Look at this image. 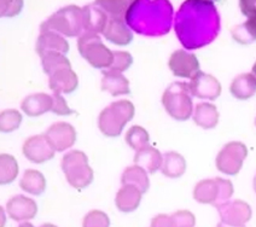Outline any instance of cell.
I'll return each instance as SVG.
<instances>
[{
	"mask_svg": "<svg viewBox=\"0 0 256 227\" xmlns=\"http://www.w3.org/2000/svg\"><path fill=\"white\" fill-rule=\"evenodd\" d=\"M174 30L188 50H196L214 42L220 32V16L213 2L188 0L174 20Z\"/></svg>",
	"mask_w": 256,
	"mask_h": 227,
	"instance_id": "cell-1",
	"label": "cell"
},
{
	"mask_svg": "<svg viewBox=\"0 0 256 227\" xmlns=\"http://www.w3.org/2000/svg\"><path fill=\"white\" fill-rule=\"evenodd\" d=\"M126 23L142 36H164L173 23V6L166 0H136L128 8Z\"/></svg>",
	"mask_w": 256,
	"mask_h": 227,
	"instance_id": "cell-2",
	"label": "cell"
},
{
	"mask_svg": "<svg viewBox=\"0 0 256 227\" xmlns=\"http://www.w3.org/2000/svg\"><path fill=\"white\" fill-rule=\"evenodd\" d=\"M40 30H50L60 36L74 38L84 34L82 8L69 5L51 14L40 26Z\"/></svg>",
	"mask_w": 256,
	"mask_h": 227,
	"instance_id": "cell-3",
	"label": "cell"
},
{
	"mask_svg": "<svg viewBox=\"0 0 256 227\" xmlns=\"http://www.w3.org/2000/svg\"><path fill=\"white\" fill-rule=\"evenodd\" d=\"M134 110V106L130 100H118L104 108L98 118L100 132L110 138L118 136L124 124L133 118Z\"/></svg>",
	"mask_w": 256,
	"mask_h": 227,
	"instance_id": "cell-4",
	"label": "cell"
},
{
	"mask_svg": "<svg viewBox=\"0 0 256 227\" xmlns=\"http://www.w3.org/2000/svg\"><path fill=\"white\" fill-rule=\"evenodd\" d=\"M162 104L166 112L170 114L174 120H188L194 112V103H192L188 84H170L162 96Z\"/></svg>",
	"mask_w": 256,
	"mask_h": 227,
	"instance_id": "cell-5",
	"label": "cell"
},
{
	"mask_svg": "<svg viewBox=\"0 0 256 227\" xmlns=\"http://www.w3.org/2000/svg\"><path fill=\"white\" fill-rule=\"evenodd\" d=\"M62 170L66 182L78 190H82L93 182V170L82 151L72 150L66 154L62 160Z\"/></svg>",
	"mask_w": 256,
	"mask_h": 227,
	"instance_id": "cell-6",
	"label": "cell"
},
{
	"mask_svg": "<svg viewBox=\"0 0 256 227\" xmlns=\"http://www.w3.org/2000/svg\"><path fill=\"white\" fill-rule=\"evenodd\" d=\"M234 185L228 179L214 178L197 182L194 188V198L203 204L219 206L228 202L234 194Z\"/></svg>",
	"mask_w": 256,
	"mask_h": 227,
	"instance_id": "cell-7",
	"label": "cell"
},
{
	"mask_svg": "<svg viewBox=\"0 0 256 227\" xmlns=\"http://www.w3.org/2000/svg\"><path fill=\"white\" fill-rule=\"evenodd\" d=\"M78 48L80 54L93 68H110L114 60V52L102 42L98 34L85 33L78 38Z\"/></svg>",
	"mask_w": 256,
	"mask_h": 227,
	"instance_id": "cell-8",
	"label": "cell"
},
{
	"mask_svg": "<svg viewBox=\"0 0 256 227\" xmlns=\"http://www.w3.org/2000/svg\"><path fill=\"white\" fill-rule=\"evenodd\" d=\"M248 156V149L240 142H228L218 154L215 164L221 173L236 176L242 170L244 160Z\"/></svg>",
	"mask_w": 256,
	"mask_h": 227,
	"instance_id": "cell-9",
	"label": "cell"
},
{
	"mask_svg": "<svg viewBox=\"0 0 256 227\" xmlns=\"http://www.w3.org/2000/svg\"><path fill=\"white\" fill-rule=\"evenodd\" d=\"M240 8L248 20L232 29V36L240 44H250L256 40V0H240Z\"/></svg>",
	"mask_w": 256,
	"mask_h": 227,
	"instance_id": "cell-10",
	"label": "cell"
},
{
	"mask_svg": "<svg viewBox=\"0 0 256 227\" xmlns=\"http://www.w3.org/2000/svg\"><path fill=\"white\" fill-rule=\"evenodd\" d=\"M216 209L219 212L221 222L225 225L234 227L244 226L252 219V208L244 200H228L216 206Z\"/></svg>",
	"mask_w": 256,
	"mask_h": 227,
	"instance_id": "cell-11",
	"label": "cell"
},
{
	"mask_svg": "<svg viewBox=\"0 0 256 227\" xmlns=\"http://www.w3.org/2000/svg\"><path fill=\"white\" fill-rule=\"evenodd\" d=\"M22 150L23 155L34 164H44V162L54 158V152H56L54 148L52 146L45 134L33 136L28 138L23 144Z\"/></svg>",
	"mask_w": 256,
	"mask_h": 227,
	"instance_id": "cell-12",
	"label": "cell"
},
{
	"mask_svg": "<svg viewBox=\"0 0 256 227\" xmlns=\"http://www.w3.org/2000/svg\"><path fill=\"white\" fill-rule=\"evenodd\" d=\"M191 94L200 100H215L221 94V85L216 78L213 75L198 72L191 78L190 84Z\"/></svg>",
	"mask_w": 256,
	"mask_h": 227,
	"instance_id": "cell-13",
	"label": "cell"
},
{
	"mask_svg": "<svg viewBox=\"0 0 256 227\" xmlns=\"http://www.w3.org/2000/svg\"><path fill=\"white\" fill-rule=\"evenodd\" d=\"M170 69L178 78H192L200 70V62L196 54L185 50H176L170 54Z\"/></svg>",
	"mask_w": 256,
	"mask_h": 227,
	"instance_id": "cell-14",
	"label": "cell"
},
{
	"mask_svg": "<svg viewBox=\"0 0 256 227\" xmlns=\"http://www.w3.org/2000/svg\"><path fill=\"white\" fill-rule=\"evenodd\" d=\"M45 136L56 151H64L72 148L76 140V130L70 124L56 122L48 127Z\"/></svg>",
	"mask_w": 256,
	"mask_h": 227,
	"instance_id": "cell-15",
	"label": "cell"
},
{
	"mask_svg": "<svg viewBox=\"0 0 256 227\" xmlns=\"http://www.w3.org/2000/svg\"><path fill=\"white\" fill-rule=\"evenodd\" d=\"M69 52V44L60 34L50 30H40L36 40V54L40 57L48 54H62L66 56Z\"/></svg>",
	"mask_w": 256,
	"mask_h": 227,
	"instance_id": "cell-16",
	"label": "cell"
},
{
	"mask_svg": "<svg viewBox=\"0 0 256 227\" xmlns=\"http://www.w3.org/2000/svg\"><path fill=\"white\" fill-rule=\"evenodd\" d=\"M84 12V34L103 33L109 16L97 2L86 5L82 8Z\"/></svg>",
	"mask_w": 256,
	"mask_h": 227,
	"instance_id": "cell-17",
	"label": "cell"
},
{
	"mask_svg": "<svg viewBox=\"0 0 256 227\" xmlns=\"http://www.w3.org/2000/svg\"><path fill=\"white\" fill-rule=\"evenodd\" d=\"M6 212L8 216L14 221L29 220L36 218L38 213V206L29 197L18 194V196H14L11 200H8Z\"/></svg>",
	"mask_w": 256,
	"mask_h": 227,
	"instance_id": "cell-18",
	"label": "cell"
},
{
	"mask_svg": "<svg viewBox=\"0 0 256 227\" xmlns=\"http://www.w3.org/2000/svg\"><path fill=\"white\" fill-rule=\"evenodd\" d=\"M48 86L57 94L72 93L78 86V78L72 68H63L48 76Z\"/></svg>",
	"mask_w": 256,
	"mask_h": 227,
	"instance_id": "cell-19",
	"label": "cell"
},
{
	"mask_svg": "<svg viewBox=\"0 0 256 227\" xmlns=\"http://www.w3.org/2000/svg\"><path fill=\"white\" fill-rule=\"evenodd\" d=\"M103 36L108 42L116 44V45H128L132 42L133 34L130 29L127 27L126 21L121 18H112L109 17L108 23L103 30Z\"/></svg>",
	"mask_w": 256,
	"mask_h": 227,
	"instance_id": "cell-20",
	"label": "cell"
},
{
	"mask_svg": "<svg viewBox=\"0 0 256 227\" xmlns=\"http://www.w3.org/2000/svg\"><path fill=\"white\" fill-rule=\"evenodd\" d=\"M52 106H54L52 96L46 94V93H36V94L28 96L21 104L24 114L32 116V118H36V116L50 112L52 110Z\"/></svg>",
	"mask_w": 256,
	"mask_h": 227,
	"instance_id": "cell-21",
	"label": "cell"
},
{
	"mask_svg": "<svg viewBox=\"0 0 256 227\" xmlns=\"http://www.w3.org/2000/svg\"><path fill=\"white\" fill-rule=\"evenodd\" d=\"M133 161L136 166H139L148 173L154 174L156 170H161L162 164H164V156L155 148L146 145L142 149L136 151Z\"/></svg>",
	"mask_w": 256,
	"mask_h": 227,
	"instance_id": "cell-22",
	"label": "cell"
},
{
	"mask_svg": "<svg viewBox=\"0 0 256 227\" xmlns=\"http://www.w3.org/2000/svg\"><path fill=\"white\" fill-rule=\"evenodd\" d=\"M230 91L240 100H246L256 93V78L252 72H244L234 78Z\"/></svg>",
	"mask_w": 256,
	"mask_h": 227,
	"instance_id": "cell-23",
	"label": "cell"
},
{
	"mask_svg": "<svg viewBox=\"0 0 256 227\" xmlns=\"http://www.w3.org/2000/svg\"><path fill=\"white\" fill-rule=\"evenodd\" d=\"M142 194V192L134 186L124 185L116 194L115 204L118 210L124 212V213L134 212L140 204Z\"/></svg>",
	"mask_w": 256,
	"mask_h": 227,
	"instance_id": "cell-24",
	"label": "cell"
},
{
	"mask_svg": "<svg viewBox=\"0 0 256 227\" xmlns=\"http://www.w3.org/2000/svg\"><path fill=\"white\" fill-rule=\"evenodd\" d=\"M102 90L112 93L115 97L121 94H128L130 93V81L121 72L104 70L103 78H102Z\"/></svg>",
	"mask_w": 256,
	"mask_h": 227,
	"instance_id": "cell-25",
	"label": "cell"
},
{
	"mask_svg": "<svg viewBox=\"0 0 256 227\" xmlns=\"http://www.w3.org/2000/svg\"><path fill=\"white\" fill-rule=\"evenodd\" d=\"M194 121L203 130H212L219 122V112L212 103H200L194 108Z\"/></svg>",
	"mask_w": 256,
	"mask_h": 227,
	"instance_id": "cell-26",
	"label": "cell"
},
{
	"mask_svg": "<svg viewBox=\"0 0 256 227\" xmlns=\"http://www.w3.org/2000/svg\"><path fill=\"white\" fill-rule=\"evenodd\" d=\"M121 182L122 185L134 186L142 194H145V192L149 190L150 186L146 172L139 167V166H132V167L126 168L121 176Z\"/></svg>",
	"mask_w": 256,
	"mask_h": 227,
	"instance_id": "cell-27",
	"label": "cell"
},
{
	"mask_svg": "<svg viewBox=\"0 0 256 227\" xmlns=\"http://www.w3.org/2000/svg\"><path fill=\"white\" fill-rule=\"evenodd\" d=\"M161 170L164 176L167 178H172V179L180 178L186 170L185 158L180 154L174 152V151L164 154Z\"/></svg>",
	"mask_w": 256,
	"mask_h": 227,
	"instance_id": "cell-28",
	"label": "cell"
},
{
	"mask_svg": "<svg viewBox=\"0 0 256 227\" xmlns=\"http://www.w3.org/2000/svg\"><path fill=\"white\" fill-rule=\"evenodd\" d=\"M20 186L23 191L34 196H40L46 188V179L42 173L36 170H27L20 182Z\"/></svg>",
	"mask_w": 256,
	"mask_h": 227,
	"instance_id": "cell-29",
	"label": "cell"
},
{
	"mask_svg": "<svg viewBox=\"0 0 256 227\" xmlns=\"http://www.w3.org/2000/svg\"><path fill=\"white\" fill-rule=\"evenodd\" d=\"M18 174V164L16 158L8 154H2L0 156V182L8 185L12 182Z\"/></svg>",
	"mask_w": 256,
	"mask_h": 227,
	"instance_id": "cell-30",
	"label": "cell"
},
{
	"mask_svg": "<svg viewBox=\"0 0 256 227\" xmlns=\"http://www.w3.org/2000/svg\"><path fill=\"white\" fill-rule=\"evenodd\" d=\"M42 69L50 76L54 72L63 68H72L69 60L62 54H48L42 58Z\"/></svg>",
	"mask_w": 256,
	"mask_h": 227,
	"instance_id": "cell-31",
	"label": "cell"
},
{
	"mask_svg": "<svg viewBox=\"0 0 256 227\" xmlns=\"http://www.w3.org/2000/svg\"><path fill=\"white\" fill-rule=\"evenodd\" d=\"M124 139L133 150L139 151L149 142V133L140 126H132L127 130Z\"/></svg>",
	"mask_w": 256,
	"mask_h": 227,
	"instance_id": "cell-32",
	"label": "cell"
},
{
	"mask_svg": "<svg viewBox=\"0 0 256 227\" xmlns=\"http://www.w3.org/2000/svg\"><path fill=\"white\" fill-rule=\"evenodd\" d=\"M108 14V16L112 18H121L126 21V14L128 8L132 5V2H106L100 0L96 2Z\"/></svg>",
	"mask_w": 256,
	"mask_h": 227,
	"instance_id": "cell-33",
	"label": "cell"
},
{
	"mask_svg": "<svg viewBox=\"0 0 256 227\" xmlns=\"http://www.w3.org/2000/svg\"><path fill=\"white\" fill-rule=\"evenodd\" d=\"M22 124V115L18 110L8 109L0 114V130L4 133L16 130Z\"/></svg>",
	"mask_w": 256,
	"mask_h": 227,
	"instance_id": "cell-34",
	"label": "cell"
},
{
	"mask_svg": "<svg viewBox=\"0 0 256 227\" xmlns=\"http://www.w3.org/2000/svg\"><path fill=\"white\" fill-rule=\"evenodd\" d=\"M133 63V57L132 54H128L126 51H116L114 52V60L112 64L110 66V68L108 70L115 72H124L127 70Z\"/></svg>",
	"mask_w": 256,
	"mask_h": 227,
	"instance_id": "cell-35",
	"label": "cell"
},
{
	"mask_svg": "<svg viewBox=\"0 0 256 227\" xmlns=\"http://www.w3.org/2000/svg\"><path fill=\"white\" fill-rule=\"evenodd\" d=\"M109 216L102 210H92L84 218L82 227H109Z\"/></svg>",
	"mask_w": 256,
	"mask_h": 227,
	"instance_id": "cell-36",
	"label": "cell"
},
{
	"mask_svg": "<svg viewBox=\"0 0 256 227\" xmlns=\"http://www.w3.org/2000/svg\"><path fill=\"white\" fill-rule=\"evenodd\" d=\"M172 227H194L196 218L188 210H179L170 215Z\"/></svg>",
	"mask_w": 256,
	"mask_h": 227,
	"instance_id": "cell-37",
	"label": "cell"
},
{
	"mask_svg": "<svg viewBox=\"0 0 256 227\" xmlns=\"http://www.w3.org/2000/svg\"><path fill=\"white\" fill-rule=\"evenodd\" d=\"M52 100H54V106H52L51 112L60 116H66L70 115V114H74V110H72L68 106L66 102L62 97V94H57V93H54L52 94Z\"/></svg>",
	"mask_w": 256,
	"mask_h": 227,
	"instance_id": "cell-38",
	"label": "cell"
},
{
	"mask_svg": "<svg viewBox=\"0 0 256 227\" xmlns=\"http://www.w3.org/2000/svg\"><path fill=\"white\" fill-rule=\"evenodd\" d=\"M23 8V2H2V16L14 17L20 14Z\"/></svg>",
	"mask_w": 256,
	"mask_h": 227,
	"instance_id": "cell-39",
	"label": "cell"
},
{
	"mask_svg": "<svg viewBox=\"0 0 256 227\" xmlns=\"http://www.w3.org/2000/svg\"><path fill=\"white\" fill-rule=\"evenodd\" d=\"M151 227H172L170 215L160 214L151 221Z\"/></svg>",
	"mask_w": 256,
	"mask_h": 227,
	"instance_id": "cell-40",
	"label": "cell"
},
{
	"mask_svg": "<svg viewBox=\"0 0 256 227\" xmlns=\"http://www.w3.org/2000/svg\"><path fill=\"white\" fill-rule=\"evenodd\" d=\"M18 227H36V226L32 225L30 222H23V224H21V225H20Z\"/></svg>",
	"mask_w": 256,
	"mask_h": 227,
	"instance_id": "cell-41",
	"label": "cell"
},
{
	"mask_svg": "<svg viewBox=\"0 0 256 227\" xmlns=\"http://www.w3.org/2000/svg\"><path fill=\"white\" fill-rule=\"evenodd\" d=\"M216 227H234V226H228V225H225V224L220 222V224H218ZM240 227H246V226H240Z\"/></svg>",
	"mask_w": 256,
	"mask_h": 227,
	"instance_id": "cell-42",
	"label": "cell"
},
{
	"mask_svg": "<svg viewBox=\"0 0 256 227\" xmlns=\"http://www.w3.org/2000/svg\"><path fill=\"white\" fill-rule=\"evenodd\" d=\"M40 227H57V226L52 225V224H44V225H42Z\"/></svg>",
	"mask_w": 256,
	"mask_h": 227,
	"instance_id": "cell-43",
	"label": "cell"
},
{
	"mask_svg": "<svg viewBox=\"0 0 256 227\" xmlns=\"http://www.w3.org/2000/svg\"><path fill=\"white\" fill-rule=\"evenodd\" d=\"M252 74H254V75H255V78H256V62L254 63V66H252Z\"/></svg>",
	"mask_w": 256,
	"mask_h": 227,
	"instance_id": "cell-44",
	"label": "cell"
},
{
	"mask_svg": "<svg viewBox=\"0 0 256 227\" xmlns=\"http://www.w3.org/2000/svg\"><path fill=\"white\" fill-rule=\"evenodd\" d=\"M252 184H254V190L256 192V174H255V176H254V182H252Z\"/></svg>",
	"mask_w": 256,
	"mask_h": 227,
	"instance_id": "cell-45",
	"label": "cell"
},
{
	"mask_svg": "<svg viewBox=\"0 0 256 227\" xmlns=\"http://www.w3.org/2000/svg\"><path fill=\"white\" fill-rule=\"evenodd\" d=\"M255 124H256V121H255Z\"/></svg>",
	"mask_w": 256,
	"mask_h": 227,
	"instance_id": "cell-46",
	"label": "cell"
}]
</instances>
